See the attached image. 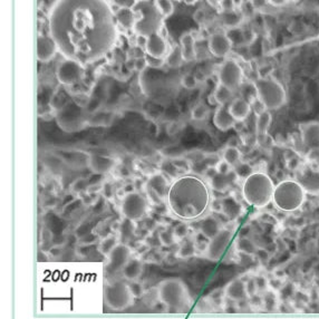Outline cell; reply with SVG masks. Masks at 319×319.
I'll list each match as a JSON object with an SVG mask.
<instances>
[{
  "label": "cell",
  "mask_w": 319,
  "mask_h": 319,
  "mask_svg": "<svg viewBox=\"0 0 319 319\" xmlns=\"http://www.w3.org/2000/svg\"><path fill=\"white\" fill-rule=\"evenodd\" d=\"M225 295L228 299L240 303L246 298H248L247 290H246V281L242 279H235L231 282L227 284L225 289Z\"/></svg>",
  "instance_id": "603a6c76"
},
{
  "label": "cell",
  "mask_w": 319,
  "mask_h": 319,
  "mask_svg": "<svg viewBox=\"0 0 319 319\" xmlns=\"http://www.w3.org/2000/svg\"><path fill=\"white\" fill-rule=\"evenodd\" d=\"M157 297L169 310L180 311L190 303V296L184 282L176 278L167 279L160 282Z\"/></svg>",
  "instance_id": "8992f818"
},
{
  "label": "cell",
  "mask_w": 319,
  "mask_h": 319,
  "mask_svg": "<svg viewBox=\"0 0 319 319\" xmlns=\"http://www.w3.org/2000/svg\"><path fill=\"white\" fill-rule=\"evenodd\" d=\"M242 78V68L235 59L229 58L222 62L218 72V79L220 85L231 89L233 92L238 87H240Z\"/></svg>",
  "instance_id": "ba28073f"
},
{
  "label": "cell",
  "mask_w": 319,
  "mask_h": 319,
  "mask_svg": "<svg viewBox=\"0 0 319 319\" xmlns=\"http://www.w3.org/2000/svg\"><path fill=\"white\" fill-rule=\"evenodd\" d=\"M170 211L182 221L201 218L211 204V192L208 183L200 176L184 174L171 184L167 197Z\"/></svg>",
  "instance_id": "7a4b0ae2"
},
{
  "label": "cell",
  "mask_w": 319,
  "mask_h": 319,
  "mask_svg": "<svg viewBox=\"0 0 319 319\" xmlns=\"http://www.w3.org/2000/svg\"><path fill=\"white\" fill-rule=\"evenodd\" d=\"M172 163L173 167L175 168L176 172H183L186 174L187 171L190 170V163L186 161V160H182V158H179V160H174V161L171 162Z\"/></svg>",
  "instance_id": "7bdbcfd3"
},
{
  "label": "cell",
  "mask_w": 319,
  "mask_h": 319,
  "mask_svg": "<svg viewBox=\"0 0 319 319\" xmlns=\"http://www.w3.org/2000/svg\"><path fill=\"white\" fill-rule=\"evenodd\" d=\"M181 84L186 89H195L198 85V79L193 74H185L181 78Z\"/></svg>",
  "instance_id": "ab89813d"
},
{
  "label": "cell",
  "mask_w": 319,
  "mask_h": 319,
  "mask_svg": "<svg viewBox=\"0 0 319 319\" xmlns=\"http://www.w3.org/2000/svg\"><path fill=\"white\" fill-rule=\"evenodd\" d=\"M143 272V264L139 259H132L129 260V263L124 266L122 269L123 276L127 279V280L132 281L136 280Z\"/></svg>",
  "instance_id": "4316f807"
},
{
  "label": "cell",
  "mask_w": 319,
  "mask_h": 319,
  "mask_svg": "<svg viewBox=\"0 0 319 319\" xmlns=\"http://www.w3.org/2000/svg\"><path fill=\"white\" fill-rule=\"evenodd\" d=\"M272 122V116L270 111H265L257 115L256 118V133L258 136L267 135L268 130H269Z\"/></svg>",
  "instance_id": "83f0119b"
},
{
  "label": "cell",
  "mask_w": 319,
  "mask_h": 319,
  "mask_svg": "<svg viewBox=\"0 0 319 319\" xmlns=\"http://www.w3.org/2000/svg\"><path fill=\"white\" fill-rule=\"evenodd\" d=\"M131 249L124 243H118L113 249V251L108 254L107 269L111 272H116L122 270L124 266L129 263L131 259Z\"/></svg>",
  "instance_id": "9a60e30c"
},
{
  "label": "cell",
  "mask_w": 319,
  "mask_h": 319,
  "mask_svg": "<svg viewBox=\"0 0 319 319\" xmlns=\"http://www.w3.org/2000/svg\"><path fill=\"white\" fill-rule=\"evenodd\" d=\"M114 15L116 24L121 25L125 29H133L142 19L141 11L139 13L133 9L117 8L116 11H114Z\"/></svg>",
  "instance_id": "d6986e66"
},
{
  "label": "cell",
  "mask_w": 319,
  "mask_h": 319,
  "mask_svg": "<svg viewBox=\"0 0 319 319\" xmlns=\"http://www.w3.org/2000/svg\"><path fill=\"white\" fill-rule=\"evenodd\" d=\"M57 50H58V46H57L56 42L52 36L47 35H38L37 37V58L42 62H48L52 60Z\"/></svg>",
  "instance_id": "ac0fdd59"
},
{
  "label": "cell",
  "mask_w": 319,
  "mask_h": 319,
  "mask_svg": "<svg viewBox=\"0 0 319 319\" xmlns=\"http://www.w3.org/2000/svg\"><path fill=\"white\" fill-rule=\"evenodd\" d=\"M213 124L220 131H228L235 126L236 119L232 117L228 105H220L213 114Z\"/></svg>",
  "instance_id": "7402d4cb"
},
{
  "label": "cell",
  "mask_w": 319,
  "mask_h": 319,
  "mask_svg": "<svg viewBox=\"0 0 319 319\" xmlns=\"http://www.w3.org/2000/svg\"><path fill=\"white\" fill-rule=\"evenodd\" d=\"M233 238V232L229 229H222L209 241L206 248V257L212 261H218L227 251Z\"/></svg>",
  "instance_id": "8fae6325"
},
{
  "label": "cell",
  "mask_w": 319,
  "mask_h": 319,
  "mask_svg": "<svg viewBox=\"0 0 319 319\" xmlns=\"http://www.w3.org/2000/svg\"><path fill=\"white\" fill-rule=\"evenodd\" d=\"M154 6L162 18H168L174 11V4L170 0H156L154 2Z\"/></svg>",
  "instance_id": "d590c367"
},
{
  "label": "cell",
  "mask_w": 319,
  "mask_h": 319,
  "mask_svg": "<svg viewBox=\"0 0 319 319\" xmlns=\"http://www.w3.org/2000/svg\"><path fill=\"white\" fill-rule=\"evenodd\" d=\"M222 160H224L227 164H229L231 168L235 169L241 163V152L238 147L229 145L224 150V153H222Z\"/></svg>",
  "instance_id": "f546056e"
},
{
  "label": "cell",
  "mask_w": 319,
  "mask_h": 319,
  "mask_svg": "<svg viewBox=\"0 0 319 319\" xmlns=\"http://www.w3.org/2000/svg\"><path fill=\"white\" fill-rule=\"evenodd\" d=\"M297 181L303 185L306 193L319 195V172L314 169L305 168L298 175Z\"/></svg>",
  "instance_id": "ffe728a7"
},
{
  "label": "cell",
  "mask_w": 319,
  "mask_h": 319,
  "mask_svg": "<svg viewBox=\"0 0 319 319\" xmlns=\"http://www.w3.org/2000/svg\"><path fill=\"white\" fill-rule=\"evenodd\" d=\"M106 305L113 310H124L134 304L135 297L129 287L123 282L107 284L104 290Z\"/></svg>",
  "instance_id": "52a82bcc"
},
{
  "label": "cell",
  "mask_w": 319,
  "mask_h": 319,
  "mask_svg": "<svg viewBox=\"0 0 319 319\" xmlns=\"http://www.w3.org/2000/svg\"><path fill=\"white\" fill-rule=\"evenodd\" d=\"M197 246L193 241H184L178 250V257L181 259H189L196 254Z\"/></svg>",
  "instance_id": "8d00e7d4"
},
{
  "label": "cell",
  "mask_w": 319,
  "mask_h": 319,
  "mask_svg": "<svg viewBox=\"0 0 319 319\" xmlns=\"http://www.w3.org/2000/svg\"><path fill=\"white\" fill-rule=\"evenodd\" d=\"M246 290H247L248 298L251 297V296L256 294H258V287H257V282H256V279L250 278L249 280L246 281Z\"/></svg>",
  "instance_id": "f6af8a7d"
},
{
  "label": "cell",
  "mask_w": 319,
  "mask_h": 319,
  "mask_svg": "<svg viewBox=\"0 0 319 319\" xmlns=\"http://www.w3.org/2000/svg\"><path fill=\"white\" fill-rule=\"evenodd\" d=\"M145 58L147 61V66L151 67V68H155V70H157V68H160V67H162L165 64L164 58H155V57H152V56H149L146 54H145Z\"/></svg>",
  "instance_id": "ee69618b"
},
{
  "label": "cell",
  "mask_w": 319,
  "mask_h": 319,
  "mask_svg": "<svg viewBox=\"0 0 319 319\" xmlns=\"http://www.w3.org/2000/svg\"><path fill=\"white\" fill-rule=\"evenodd\" d=\"M158 241L164 247H171L178 240H176L173 230H163L158 233Z\"/></svg>",
  "instance_id": "f35d334b"
},
{
  "label": "cell",
  "mask_w": 319,
  "mask_h": 319,
  "mask_svg": "<svg viewBox=\"0 0 319 319\" xmlns=\"http://www.w3.org/2000/svg\"><path fill=\"white\" fill-rule=\"evenodd\" d=\"M232 96H233L232 90L225 87V86H222V85H220V84H218V86H216V88L214 89V93H213V98H214L215 103L218 104L219 106L220 105H229L233 100Z\"/></svg>",
  "instance_id": "4dcf8cb0"
},
{
  "label": "cell",
  "mask_w": 319,
  "mask_h": 319,
  "mask_svg": "<svg viewBox=\"0 0 319 319\" xmlns=\"http://www.w3.org/2000/svg\"><path fill=\"white\" fill-rule=\"evenodd\" d=\"M231 173L229 174H220L215 171L214 175L211 176V186L214 190L224 192L230 186L232 179L230 178Z\"/></svg>",
  "instance_id": "1f68e13d"
},
{
  "label": "cell",
  "mask_w": 319,
  "mask_h": 319,
  "mask_svg": "<svg viewBox=\"0 0 319 319\" xmlns=\"http://www.w3.org/2000/svg\"><path fill=\"white\" fill-rule=\"evenodd\" d=\"M50 36L66 59L93 61L104 56L116 41L114 11L105 2L62 0L49 17Z\"/></svg>",
  "instance_id": "6da1fadb"
},
{
  "label": "cell",
  "mask_w": 319,
  "mask_h": 319,
  "mask_svg": "<svg viewBox=\"0 0 319 319\" xmlns=\"http://www.w3.org/2000/svg\"><path fill=\"white\" fill-rule=\"evenodd\" d=\"M170 182L165 175L154 174L146 182V193L151 201L155 204L167 202V197L170 190Z\"/></svg>",
  "instance_id": "7c38bea8"
},
{
  "label": "cell",
  "mask_w": 319,
  "mask_h": 319,
  "mask_svg": "<svg viewBox=\"0 0 319 319\" xmlns=\"http://www.w3.org/2000/svg\"><path fill=\"white\" fill-rule=\"evenodd\" d=\"M86 186H88L86 184V181L83 180V179H79L75 182V183L73 184V190L76 191V192H81V191L86 189Z\"/></svg>",
  "instance_id": "c3c4849f"
},
{
  "label": "cell",
  "mask_w": 319,
  "mask_h": 319,
  "mask_svg": "<svg viewBox=\"0 0 319 319\" xmlns=\"http://www.w3.org/2000/svg\"><path fill=\"white\" fill-rule=\"evenodd\" d=\"M237 250L239 252H242L244 254H254L258 249L251 239L247 237H241L237 241Z\"/></svg>",
  "instance_id": "836d02e7"
},
{
  "label": "cell",
  "mask_w": 319,
  "mask_h": 319,
  "mask_svg": "<svg viewBox=\"0 0 319 319\" xmlns=\"http://www.w3.org/2000/svg\"><path fill=\"white\" fill-rule=\"evenodd\" d=\"M83 115L81 110L77 107L76 104H67L64 106L62 110H60L58 115V123L59 126L71 132V131H75L81 129V125L83 124Z\"/></svg>",
  "instance_id": "4fadbf2b"
},
{
  "label": "cell",
  "mask_w": 319,
  "mask_h": 319,
  "mask_svg": "<svg viewBox=\"0 0 319 319\" xmlns=\"http://www.w3.org/2000/svg\"><path fill=\"white\" fill-rule=\"evenodd\" d=\"M147 211L146 199L138 192H131L125 195L122 201V213L125 219L138 221L143 218Z\"/></svg>",
  "instance_id": "9c48e42d"
},
{
  "label": "cell",
  "mask_w": 319,
  "mask_h": 319,
  "mask_svg": "<svg viewBox=\"0 0 319 319\" xmlns=\"http://www.w3.org/2000/svg\"><path fill=\"white\" fill-rule=\"evenodd\" d=\"M209 113H210V108L208 105H206L204 103H199L192 108L191 117L193 121H199V122L204 121V119L208 117Z\"/></svg>",
  "instance_id": "74e56055"
},
{
  "label": "cell",
  "mask_w": 319,
  "mask_h": 319,
  "mask_svg": "<svg viewBox=\"0 0 319 319\" xmlns=\"http://www.w3.org/2000/svg\"><path fill=\"white\" fill-rule=\"evenodd\" d=\"M256 96L260 100L267 111H276L287 102V93L276 78L259 77L253 82Z\"/></svg>",
  "instance_id": "5b68a950"
},
{
  "label": "cell",
  "mask_w": 319,
  "mask_h": 319,
  "mask_svg": "<svg viewBox=\"0 0 319 319\" xmlns=\"http://www.w3.org/2000/svg\"><path fill=\"white\" fill-rule=\"evenodd\" d=\"M242 20H243L242 15L236 9L231 11H224V13H222V22H224V25L226 27H228L231 30L238 29V28L240 27Z\"/></svg>",
  "instance_id": "f1b7e54d"
},
{
  "label": "cell",
  "mask_w": 319,
  "mask_h": 319,
  "mask_svg": "<svg viewBox=\"0 0 319 319\" xmlns=\"http://www.w3.org/2000/svg\"><path fill=\"white\" fill-rule=\"evenodd\" d=\"M168 43L160 33H152L146 36L145 54L155 57V58H164L169 53Z\"/></svg>",
  "instance_id": "e0dca14e"
},
{
  "label": "cell",
  "mask_w": 319,
  "mask_h": 319,
  "mask_svg": "<svg viewBox=\"0 0 319 319\" xmlns=\"http://www.w3.org/2000/svg\"><path fill=\"white\" fill-rule=\"evenodd\" d=\"M229 112L236 122H242L251 113V104L244 98L233 99L231 103L228 105Z\"/></svg>",
  "instance_id": "44dd1931"
},
{
  "label": "cell",
  "mask_w": 319,
  "mask_h": 319,
  "mask_svg": "<svg viewBox=\"0 0 319 319\" xmlns=\"http://www.w3.org/2000/svg\"><path fill=\"white\" fill-rule=\"evenodd\" d=\"M306 191L297 180H284L278 183L272 196V204L279 211H297L306 201Z\"/></svg>",
  "instance_id": "277c9868"
},
{
  "label": "cell",
  "mask_w": 319,
  "mask_h": 319,
  "mask_svg": "<svg viewBox=\"0 0 319 319\" xmlns=\"http://www.w3.org/2000/svg\"><path fill=\"white\" fill-rule=\"evenodd\" d=\"M87 164L96 174H105L114 168L115 161L114 158L105 155H92L87 160Z\"/></svg>",
  "instance_id": "cb8c5ba5"
},
{
  "label": "cell",
  "mask_w": 319,
  "mask_h": 319,
  "mask_svg": "<svg viewBox=\"0 0 319 319\" xmlns=\"http://www.w3.org/2000/svg\"><path fill=\"white\" fill-rule=\"evenodd\" d=\"M147 66V61H146V58H145V55L144 56H141V57H138L134 60V68L138 72H143Z\"/></svg>",
  "instance_id": "bcb514c9"
},
{
  "label": "cell",
  "mask_w": 319,
  "mask_h": 319,
  "mask_svg": "<svg viewBox=\"0 0 319 319\" xmlns=\"http://www.w3.org/2000/svg\"><path fill=\"white\" fill-rule=\"evenodd\" d=\"M232 41L230 37L224 31H215L209 37L208 48L209 52L211 53L216 58H225L232 48Z\"/></svg>",
  "instance_id": "5bb4252c"
},
{
  "label": "cell",
  "mask_w": 319,
  "mask_h": 319,
  "mask_svg": "<svg viewBox=\"0 0 319 319\" xmlns=\"http://www.w3.org/2000/svg\"><path fill=\"white\" fill-rule=\"evenodd\" d=\"M173 232L176 240H183V239H185L186 236L189 235V226H187L185 222H181V224H179L174 228Z\"/></svg>",
  "instance_id": "60d3db41"
},
{
  "label": "cell",
  "mask_w": 319,
  "mask_h": 319,
  "mask_svg": "<svg viewBox=\"0 0 319 319\" xmlns=\"http://www.w3.org/2000/svg\"><path fill=\"white\" fill-rule=\"evenodd\" d=\"M204 19H206V17H204V14L202 10H198L197 13L195 14V20L197 22H199V24H201V22L204 21Z\"/></svg>",
  "instance_id": "f907efd6"
},
{
  "label": "cell",
  "mask_w": 319,
  "mask_h": 319,
  "mask_svg": "<svg viewBox=\"0 0 319 319\" xmlns=\"http://www.w3.org/2000/svg\"><path fill=\"white\" fill-rule=\"evenodd\" d=\"M85 74V68L82 62L75 59H65L61 61L56 70V76L58 82L66 86L76 84L82 81Z\"/></svg>",
  "instance_id": "30bf717a"
},
{
  "label": "cell",
  "mask_w": 319,
  "mask_h": 319,
  "mask_svg": "<svg viewBox=\"0 0 319 319\" xmlns=\"http://www.w3.org/2000/svg\"><path fill=\"white\" fill-rule=\"evenodd\" d=\"M222 229L220 221L213 215H207L200 224V232L201 235L211 240L213 237H215L220 230Z\"/></svg>",
  "instance_id": "484cf974"
},
{
  "label": "cell",
  "mask_w": 319,
  "mask_h": 319,
  "mask_svg": "<svg viewBox=\"0 0 319 319\" xmlns=\"http://www.w3.org/2000/svg\"><path fill=\"white\" fill-rule=\"evenodd\" d=\"M180 47L183 55L184 61H193L197 58V47L196 38L191 33L182 34L180 37Z\"/></svg>",
  "instance_id": "d4e9b609"
},
{
  "label": "cell",
  "mask_w": 319,
  "mask_h": 319,
  "mask_svg": "<svg viewBox=\"0 0 319 319\" xmlns=\"http://www.w3.org/2000/svg\"><path fill=\"white\" fill-rule=\"evenodd\" d=\"M129 287L131 289V292H132L133 296L135 298H141L142 296L144 295V289H143V286H142V283L138 282L136 280H132L130 283H129Z\"/></svg>",
  "instance_id": "b9f144b4"
},
{
  "label": "cell",
  "mask_w": 319,
  "mask_h": 319,
  "mask_svg": "<svg viewBox=\"0 0 319 319\" xmlns=\"http://www.w3.org/2000/svg\"><path fill=\"white\" fill-rule=\"evenodd\" d=\"M256 282H257L258 293L264 292V290H266L268 287V281H267V279L264 277H258L257 279H256Z\"/></svg>",
  "instance_id": "681fc988"
},
{
  "label": "cell",
  "mask_w": 319,
  "mask_h": 319,
  "mask_svg": "<svg viewBox=\"0 0 319 319\" xmlns=\"http://www.w3.org/2000/svg\"><path fill=\"white\" fill-rule=\"evenodd\" d=\"M165 64L171 68H178L183 64V55H182V50L180 46H174L170 50L169 54L165 57Z\"/></svg>",
  "instance_id": "d6a6232c"
},
{
  "label": "cell",
  "mask_w": 319,
  "mask_h": 319,
  "mask_svg": "<svg viewBox=\"0 0 319 319\" xmlns=\"http://www.w3.org/2000/svg\"><path fill=\"white\" fill-rule=\"evenodd\" d=\"M232 169L233 168H231L229 164H227L224 161V160H222V161H220L218 163V165H216V167H215V171L218 173H220V174H229V173H231Z\"/></svg>",
  "instance_id": "7dc6e473"
},
{
  "label": "cell",
  "mask_w": 319,
  "mask_h": 319,
  "mask_svg": "<svg viewBox=\"0 0 319 319\" xmlns=\"http://www.w3.org/2000/svg\"><path fill=\"white\" fill-rule=\"evenodd\" d=\"M301 141L306 147L319 151V122L309 121L300 125Z\"/></svg>",
  "instance_id": "2e32d148"
},
{
  "label": "cell",
  "mask_w": 319,
  "mask_h": 319,
  "mask_svg": "<svg viewBox=\"0 0 319 319\" xmlns=\"http://www.w3.org/2000/svg\"><path fill=\"white\" fill-rule=\"evenodd\" d=\"M275 183L265 172H252L242 184V197L251 207L263 209L272 202Z\"/></svg>",
  "instance_id": "3957f363"
},
{
  "label": "cell",
  "mask_w": 319,
  "mask_h": 319,
  "mask_svg": "<svg viewBox=\"0 0 319 319\" xmlns=\"http://www.w3.org/2000/svg\"><path fill=\"white\" fill-rule=\"evenodd\" d=\"M117 244L118 241L115 236H107L101 241L99 246V251L103 256H105V257H108V254L113 251V249L115 248Z\"/></svg>",
  "instance_id": "e575fe53"
}]
</instances>
